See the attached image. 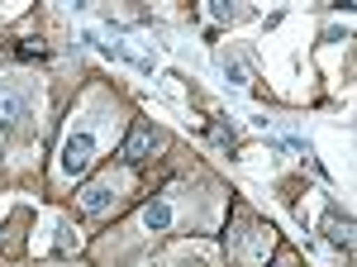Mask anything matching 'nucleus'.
<instances>
[{
	"label": "nucleus",
	"instance_id": "f257e3e1",
	"mask_svg": "<svg viewBox=\"0 0 357 267\" xmlns=\"http://www.w3.org/2000/svg\"><path fill=\"white\" fill-rule=\"evenodd\" d=\"M267 253H272V224H248L243 234H238V243H234V258L243 267H257V263H267Z\"/></svg>",
	"mask_w": 357,
	"mask_h": 267
},
{
	"label": "nucleus",
	"instance_id": "f03ea898",
	"mask_svg": "<svg viewBox=\"0 0 357 267\" xmlns=\"http://www.w3.org/2000/svg\"><path fill=\"white\" fill-rule=\"evenodd\" d=\"M114 201H119V177L114 172H105V177H96V182L82 187V210L86 215H105Z\"/></svg>",
	"mask_w": 357,
	"mask_h": 267
},
{
	"label": "nucleus",
	"instance_id": "7ed1b4c3",
	"mask_svg": "<svg viewBox=\"0 0 357 267\" xmlns=\"http://www.w3.org/2000/svg\"><path fill=\"white\" fill-rule=\"evenodd\" d=\"M158 148H162V138H158V129H153L148 120H138L134 129H129V138H124V148H119V158H124V162H129V167H134V162L153 158Z\"/></svg>",
	"mask_w": 357,
	"mask_h": 267
},
{
	"label": "nucleus",
	"instance_id": "20e7f679",
	"mask_svg": "<svg viewBox=\"0 0 357 267\" xmlns=\"http://www.w3.org/2000/svg\"><path fill=\"white\" fill-rule=\"evenodd\" d=\"M96 158V138L91 134H67V143H62V172L67 177H82L86 167Z\"/></svg>",
	"mask_w": 357,
	"mask_h": 267
},
{
	"label": "nucleus",
	"instance_id": "39448f33",
	"mask_svg": "<svg viewBox=\"0 0 357 267\" xmlns=\"http://www.w3.org/2000/svg\"><path fill=\"white\" fill-rule=\"evenodd\" d=\"M324 234H329V243H338V248H353V219L329 210L324 215Z\"/></svg>",
	"mask_w": 357,
	"mask_h": 267
},
{
	"label": "nucleus",
	"instance_id": "423d86ee",
	"mask_svg": "<svg viewBox=\"0 0 357 267\" xmlns=\"http://www.w3.org/2000/svg\"><path fill=\"white\" fill-rule=\"evenodd\" d=\"M220 67H224V81H229V86H238V91L252 81V67H248V57H238V53H224Z\"/></svg>",
	"mask_w": 357,
	"mask_h": 267
},
{
	"label": "nucleus",
	"instance_id": "0eeeda50",
	"mask_svg": "<svg viewBox=\"0 0 357 267\" xmlns=\"http://www.w3.org/2000/svg\"><path fill=\"white\" fill-rule=\"evenodd\" d=\"M24 115H29L24 96H10V91H0V129H15Z\"/></svg>",
	"mask_w": 357,
	"mask_h": 267
},
{
	"label": "nucleus",
	"instance_id": "6e6552de",
	"mask_svg": "<svg viewBox=\"0 0 357 267\" xmlns=\"http://www.w3.org/2000/svg\"><path fill=\"white\" fill-rule=\"evenodd\" d=\"M167 224H172V205H167V201H148V205H143V229L162 234Z\"/></svg>",
	"mask_w": 357,
	"mask_h": 267
},
{
	"label": "nucleus",
	"instance_id": "1a4fd4ad",
	"mask_svg": "<svg viewBox=\"0 0 357 267\" xmlns=\"http://www.w3.org/2000/svg\"><path fill=\"white\" fill-rule=\"evenodd\" d=\"M57 248H62V253H72V248H77V234H72V224H57Z\"/></svg>",
	"mask_w": 357,
	"mask_h": 267
},
{
	"label": "nucleus",
	"instance_id": "9d476101",
	"mask_svg": "<svg viewBox=\"0 0 357 267\" xmlns=\"http://www.w3.org/2000/svg\"><path fill=\"white\" fill-rule=\"evenodd\" d=\"M210 15H215V20H238L243 10H234V5H210Z\"/></svg>",
	"mask_w": 357,
	"mask_h": 267
},
{
	"label": "nucleus",
	"instance_id": "9b49d317",
	"mask_svg": "<svg viewBox=\"0 0 357 267\" xmlns=\"http://www.w3.org/2000/svg\"><path fill=\"white\" fill-rule=\"evenodd\" d=\"M20 57H43V43H33V38H24V43H20Z\"/></svg>",
	"mask_w": 357,
	"mask_h": 267
},
{
	"label": "nucleus",
	"instance_id": "f8f14e48",
	"mask_svg": "<svg viewBox=\"0 0 357 267\" xmlns=\"http://www.w3.org/2000/svg\"><path fill=\"white\" fill-rule=\"evenodd\" d=\"M272 267H301V263H296V253H276Z\"/></svg>",
	"mask_w": 357,
	"mask_h": 267
}]
</instances>
